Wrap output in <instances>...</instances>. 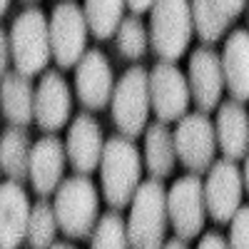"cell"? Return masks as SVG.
Masks as SVG:
<instances>
[{
    "label": "cell",
    "instance_id": "1",
    "mask_svg": "<svg viewBox=\"0 0 249 249\" xmlns=\"http://www.w3.org/2000/svg\"><path fill=\"white\" fill-rule=\"evenodd\" d=\"M142 177V155L137 150L135 140L115 135L105 142V152L100 162V184L105 202L110 210H124L132 204Z\"/></svg>",
    "mask_w": 249,
    "mask_h": 249
},
{
    "label": "cell",
    "instance_id": "2",
    "mask_svg": "<svg viewBox=\"0 0 249 249\" xmlns=\"http://www.w3.org/2000/svg\"><path fill=\"white\" fill-rule=\"evenodd\" d=\"M170 212H167V190L155 177L140 184L130 204L127 234L132 249H162L167 234Z\"/></svg>",
    "mask_w": 249,
    "mask_h": 249
},
{
    "label": "cell",
    "instance_id": "3",
    "mask_svg": "<svg viewBox=\"0 0 249 249\" xmlns=\"http://www.w3.org/2000/svg\"><path fill=\"white\" fill-rule=\"evenodd\" d=\"M10 50H13V65L18 72L28 77L45 72L48 62L53 57V43H50V20L45 13L30 5L20 13L10 28Z\"/></svg>",
    "mask_w": 249,
    "mask_h": 249
},
{
    "label": "cell",
    "instance_id": "4",
    "mask_svg": "<svg viewBox=\"0 0 249 249\" xmlns=\"http://www.w3.org/2000/svg\"><path fill=\"white\" fill-rule=\"evenodd\" d=\"M195 20L190 0H155L150 10V45L164 62H177L192 43Z\"/></svg>",
    "mask_w": 249,
    "mask_h": 249
},
{
    "label": "cell",
    "instance_id": "5",
    "mask_svg": "<svg viewBox=\"0 0 249 249\" xmlns=\"http://www.w3.org/2000/svg\"><path fill=\"white\" fill-rule=\"evenodd\" d=\"M53 207L60 230L70 239H85L95 232V224L100 219V195L88 175H72L62 179Z\"/></svg>",
    "mask_w": 249,
    "mask_h": 249
},
{
    "label": "cell",
    "instance_id": "6",
    "mask_svg": "<svg viewBox=\"0 0 249 249\" xmlns=\"http://www.w3.org/2000/svg\"><path fill=\"white\" fill-rule=\"evenodd\" d=\"M110 105H112V120L117 124L120 135L130 140L140 137L147 130V117L152 110L150 72L142 65H132L117 80Z\"/></svg>",
    "mask_w": 249,
    "mask_h": 249
},
{
    "label": "cell",
    "instance_id": "7",
    "mask_svg": "<svg viewBox=\"0 0 249 249\" xmlns=\"http://www.w3.org/2000/svg\"><path fill=\"white\" fill-rule=\"evenodd\" d=\"M88 18L75 0H62L50 15V43L57 68L70 70L88 53Z\"/></svg>",
    "mask_w": 249,
    "mask_h": 249
},
{
    "label": "cell",
    "instance_id": "8",
    "mask_svg": "<svg viewBox=\"0 0 249 249\" xmlns=\"http://www.w3.org/2000/svg\"><path fill=\"white\" fill-rule=\"evenodd\" d=\"M177 157L192 175L210 172L217 155V130L207 112H187L175 127Z\"/></svg>",
    "mask_w": 249,
    "mask_h": 249
},
{
    "label": "cell",
    "instance_id": "9",
    "mask_svg": "<svg viewBox=\"0 0 249 249\" xmlns=\"http://www.w3.org/2000/svg\"><path fill=\"white\" fill-rule=\"evenodd\" d=\"M242 195H244V177L234 160L227 157L214 160L204 182L207 214L217 224H230L234 214L242 210Z\"/></svg>",
    "mask_w": 249,
    "mask_h": 249
},
{
    "label": "cell",
    "instance_id": "10",
    "mask_svg": "<svg viewBox=\"0 0 249 249\" xmlns=\"http://www.w3.org/2000/svg\"><path fill=\"white\" fill-rule=\"evenodd\" d=\"M167 212H170V224L179 239L190 242L202 232L207 217V202H204V182L197 175L190 172L170 187Z\"/></svg>",
    "mask_w": 249,
    "mask_h": 249
},
{
    "label": "cell",
    "instance_id": "11",
    "mask_svg": "<svg viewBox=\"0 0 249 249\" xmlns=\"http://www.w3.org/2000/svg\"><path fill=\"white\" fill-rule=\"evenodd\" d=\"M150 95H152V110L160 122H179L187 115L192 100V90L187 75L175 62L160 60L150 70Z\"/></svg>",
    "mask_w": 249,
    "mask_h": 249
},
{
    "label": "cell",
    "instance_id": "12",
    "mask_svg": "<svg viewBox=\"0 0 249 249\" xmlns=\"http://www.w3.org/2000/svg\"><path fill=\"white\" fill-rule=\"evenodd\" d=\"M115 77H112V68L110 60L105 57V53L90 48L82 60L75 65V95L82 102L85 110H105L112 102V92H115Z\"/></svg>",
    "mask_w": 249,
    "mask_h": 249
},
{
    "label": "cell",
    "instance_id": "13",
    "mask_svg": "<svg viewBox=\"0 0 249 249\" xmlns=\"http://www.w3.org/2000/svg\"><path fill=\"white\" fill-rule=\"evenodd\" d=\"M187 82L192 90V100L199 107V112H212L222 105V92H224V70H222V55L202 45L190 55V68H187Z\"/></svg>",
    "mask_w": 249,
    "mask_h": 249
},
{
    "label": "cell",
    "instance_id": "14",
    "mask_svg": "<svg viewBox=\"0 0 249 249\" xmlns=\"http://www.w3.org/2000/svg\"><path fill=\"white\" fill-rule=\"evenodd\" d=\"M72 112V92L60 72L45 70L35 88V122L40 130L55 135L62 130Z\"/></svg>",
    "mask_w": 249,
    "mask_h": 249
},
{
    "label": "cell",
    "instance_id": "15",
    "mask_svg": "<svg viewBox=\"0 0 249 249\" xmlns=\"http://www.w3.org/2000/svg\"><path fill=\"white\" fill-rule=\"evenodd\" d=\"M105 142L107 140L102 137L100 122L92 115H88V112L75 115V120L70 122L68 137H65V150H68V160L77 175H90L100 167Z\"/></svg>",
    "mask_w": 249,
    "mask_h": 249
},
{
    "label": "cell",
    "instance_id": "16",
    "mask_svg": "<svg viewBox=\"0 0 249 249\" xmlns=\"http://www.w3.org/2000/svg\"><path fill=\"white\" fill-rule=\"evenodd\" d=\"M33 204L23 190V182L5 179L0 187V249H20L28 239Z\"/></svg>",
    "mask_w": 249,
    "mask_h": 249
},
{
    "label": "cell",
    "instance_id": "17",
    "mask_svg": "<svg viewBox=\"0 0 249 249\" xmlns=\"http://www.w3.org/2000/svg\"><path fill=\"white\" fill-rule=\"evenodd\" d=\"M65 160H68L65 142L57 135H45L33 144L30 182L40 197L57 192V187L62 184V172H65Z\"/></svg>",
    "mask_w": 249,
    "mask_h": 249
},
{
    "label": "cell",
    "instance_id": "18",
    "mask_svg": "<svg viewBox=\"0 0 249 249\" xmlns=\"http://www.w3.org/2000/svg\"><path fill=\"white\" fill-rule=\"evenodd\" d=\"M217 144L227 160H244L249 155V115L242 102L227 100L217 107Z\"/></svg>",
    "mask_w": 249,
    "mask_h": 249
},
{
    "label": "cell",
    "instance_id": "19",
    "mask_svg": "<svg viewBox=\"0 0 249 249\" xmlns=\"http://www.w3.org/2000/svg\"><path fill=\"white\" fill-rule=\"evenodd\" d=\"M222 70L224 85L232 100L247 102L249 100V30H234L224 43L222 50Z\"/></svg>",
    "mask_w": 249,
    "mask_h": 249
},
{
    "label": "cell",
    "instance_id": "20",
    "mask_svg": "<svg viewBox=\"0 0 249 249\" xmlns=\"http://www.w3.org/2000/svg\"><path fill=\"white\" fill-rule=\"evenodd\" d=\"M0 107L10 124L25 127L35 120V88L28 75L8 70L3 72V85H0Z\"/></svg>",
    "mask_w": 249,
    "mask_h": 249
},
{
    "label": "cell",
    "instance_id": "21",
    "mask_svg": "<svg viewBox=\"0 0 249 249\" xmlns=\"http://www.w3.org/2000/svg\"><path fill=\"white\" fill-rule=\"evenodd\" d=\"M175 132L167 127V122L147 124L144 130V167L155 179H164L175 172L177 162Z\"/></svg>",
    "mask_w": 249,
    "mask_h": 249
},
{
    "label": "cell",
    "instance_id": "22",
    "mask_svg": "<svg viewBox=\"0 0 249 249\" xmlns=\"http://www.w3.org/2000/svg\"><path fill=\"white\" fill-rule=\"evenodd\" d=\"M30 157H33V142L25 127H10L0 137V170L8 179L25 182L30 179Z\"/></svg>",
    "mask_w": 249,
    "mask_h": 249
},
{
    "label": "cell",
    "instance_id": "23",
    "mask_svg": "<svg viewBox=\"0 0 249 249\" xmlns=\"http://www.w3.org/2000/svg\"><path fill=\"white\" fill-rule=\"evenodd\" d=\"M124 8L127 3L124 0H85V18H88V25H90V33L97 37V40H107L112 37L122 20H124Z\"/></svg>",
    "mask_w": 249,
    "mask_h": 249
},
{
    "label": "cell",
    "instance_id": "24",
    "mask_svg": "<svg viewBox=\"0 0 249 249\" xmlns=\"http://www.w3.org/2000/svg\"><path fill=\"white\" fill-rule=\"evenodd\" d=\"M90 249H132L127 222L122 219L120 210H110L97 219L92 239H90Z\"/></svg>",
    "mask_w": 249,
    "mask_h": 249
},
{
    "label": "cell",
    "instance_id": "25",
    "mask_svg": "<svg viewBox=\"0 0 249 249\" xmlns=\"http://www.w3.org/2000/svg\"><path fill=\"white\" fill-rule=\"evenodd\" d=\"M60 230L57 217H55V207L45 199H40L33 207L30 214V227H28V244L30 249H50L55 244V234Z\"/></svg>",
    "mask_w": 249,
    "mask_h": 249
},
{
    "label": "cell",
    "instance_id": "26",
    "mask_svg": "<svg viewBox=\"0 0 249 249\" xmlns=\"http://www.w3.org/2000/svg\"><path fill=\"white\" fill-rule=\"evenodd\" d=\"M190 5H192V20H195L197 35L204 43H217L230 28V20L219 13L214 0H190Z\"/></svg>",
    "mask_w": 249,
    "mask_h": 249
},
{
    "label": "cell",
    "instance_id": "27",
    "mask_svg": "<svg viewBox=\"0 0 249 249\" xmlns=\"http://www.w3.org/2000/svg\"><path fill=\"white\" fill-rule=\"evenodd\" d=\"M115 43H117V50L127 60H140L144 53H147L150 33H147V28H144V23L140 20V15H127L122 20L120 30L115 33Z\"/></svg>",
    "mask_w": 249,
    "mask_h": 249
},
{
    "label": "cell",
    "instance_id": "28",
    "mask_svg": "<svg viewBox=\"0 0 249 249\" xmlns=\"http://www.w3.org/2000/svg\"><path fill=\"white\" fill-rule=\"evenodd\" d=\"M230 249H249V204L230 222Z\"/></svg>",
    "mask_w": 249,
    "mask_h": 249
},
{
    "label": "cell",
    "instance_id": "29",
    "mask_svg": "<svg viewBox=\"0 0 249 249\" xmlns=\"http://www.w3.org/2000/svg\"><path fill=\"white\" fill-rule=\"evenodd\" d=\"M214 5L219 8V13L230 20H237L242 13H244V5H247V0H214Z\"/></svg>",
    "mask_w": 249,
    "mask_h": 249
},
{
    "label": "cell",
    "instance_id": "30",
    "mask_svg": "<svg viewBox=\"0 0 249 249\" xmlns=\"http://www.w3.org/2000/svg\"><path fill=\"white\" fill-rule=\"evenodd\" d=\"M197 249H230V242H227L219 232H207V234L199 239Z\"/></svg>",
    "mask_w": 249,
    "mask_h": 249
},
{
    "label": "cell",
    "instance_id": "31",
    "mask_svg": "<svg viewBox=\"0 0 249 249\" xmlns=\"http://www.w3.org/2000/svg\"><path fill=\"white\" fill-rule=\"evenodd\" d=\"M124 3H127V8L132 10V15H142V13L152 10L155 0H124Z\"/></svg>",
    "mask_w": 249,
    "mask_h": 249
},
{
    "label": "cell",
    "instance_id": "32",
    "mask_svg": "<svg viewBox=\"0 0 249 249\" xmlns=\"http://www.w3.org/2000/svg\"><path fill=\"white\" fill-rule=\"evenodd\" d=\"M162 249H190V247L184 244V239H179V237H177V239H170V242H164V247H162Z\"/></svg>",
    "mask_w": 249,
    "mask_h": 249
},
{
    "label": "cell",
    "instance_id": "33",
    "mask_svg": "<svg viewBox=\"0 0 249 249\" xmlns=\"http://www.w3.org/2000/svg\"><path fill=\"white\" fill-rule=\"evenodd\" d=\"M242 177H244V190L249 195V155L244 157V172H242Z\"/></svg>",
    "mask_w": 249,
    "mask_h": 249
},
{
    "label": "cell",
    "instance_id": "34",
    "mask_svg": "<svg viewBox=\"0 0 249 249\" xmlns=\"http://www.w3.org/2000/svg\"><path fill=\"white\" fill-rule=\"evenodd\" d=\"M50 249H77L75 244H70V242H55Z\"/></svg>",
    "mask_w": 249,
    "mask_h": 249
},
{
    "label": "cell",
    "instance_id": "35",
    "mask_svg": "<svg viewBox=\"0 0 249 249\" xmlns=\"http://www.w3.org/2000/svg\"><path fill=\"white\" fill-rule=\"evenodd\" d=\"M8 8H10V0H0V13H8Z\"/></svg>",
    "mask_w": 249,
    "mask_h": 249
},
{
    "label": "cell",
    "instance_id": "36",
    "mask_svg": "<svg viewBox=\"0 0 249 249\" xmlns=\"http://www.w3.org/2000/svg\"><path fill=\"white\" fill-rule=\"evenodd\" d=\"M23 3H28V5H30V3H35V0H23Z\"/></svg>",
    "mask_w": 249,
    "mask_h": 249
}]
</instances>
